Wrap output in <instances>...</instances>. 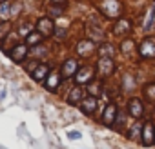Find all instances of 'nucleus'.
<instances>
[{"label":"nucleus","instance_id":"17","mask_svg":"<svg viewBox=\"0 0 155 149\" xmlns=\"http://www.w3.org/2000/svg\"><path fill=\"white\" fill-rule=\"evenodd\" d=\"M46 74H49V65H48V64H38L37 69L31 73V78L37 80V82H40V80H44Z\"/></svg>","mask_w":155,"mask_h":149},{"label":"nucleus","instance_id":"20","mask_svg":"<svg viewBox=\"0 0 155 149\" xmlns=\"http://www.w3.org/2000/svg\"><path fill=\"white\" fill-rule=\"evenodd\" d=\"M9 18H13L11 15V2L8 0V2H0V20L8 22Z\"/></svg>","mask_w":155,"mask_h":149},{"label":"nucleus","instance_id":"32","mask_svg":"<svg viewBox=\"0 0 155 149\" xmlns=\"http://www.w3.org/2000/svg\"><path fill=\"white\" fill-rule=\"evenodd\" d=\"M64 36H66V31L64 29H55V38L57 40H62Z\"/></svg>","mask_w":155,"mask_h":149},{"label":"nucleus","instance_id":"2","mask_svg":"<svg viewBox=\"0 0 155 149\" xmlns=\"http://www.w3.org/2000/svg\"><path fill=\"white\" fill-rule=\"evenodd\" d=\"M97 47H99V46H97L93 40L84 38V40H81L79 44H77L75 51H77V55H79L81 58H90V56H93V55L97 53Z\"/></svg>","mask_w":155,"mask_h":149},{"label":"nucleus","instance_id":"18","mask_svg":"<svg viewBox=\"0 0 155 149\" xmlns=\"http://www.w3.org/2000/svg\"><path fill=\"white\" fill-rule=\"evenodd\" d=\"M120 53H122V55H126V56L135 55V53H137V46H135V42H133L131 38L122 40V44H120Z\"/></svg>","mask_w":155,"mask_h":149},{"label":"nucleus","instance_id":"21","mask_svg":"<svg viewBox=\"0 0 155 149\" xmlns=\"http://www.w3.org/2000/svg\"><path fill=\"white\" fill-rule=\"evenodd\" d=\"M33 31H35V24H31V22H24L18 26V36H22V38H28Z\"/></svg>","mask_w":155,"mask_h":149},{"label":"nucleus","instance_id":"33","mask_svg":"<svg viewBox=\"0 0 155 149\" xmlns=\"http://www.w3.org/2000/svg\"><path fill=\"white\" fill-rule=\"evenodd\" d=\"M68 136H69L71 140H77V138H81V133H79V131H71V133H68Z\"/></svg>","mask_w":155,"mask_h":149},{"label":"nucleus","instance_id":"3","mask_svg":"<svg viewBox=\"0 0 155 149\" xmlns=\"http://www.w3.org/2000/svg\"><path fill=\"white\" fill-rule=\"evenodd\" d=\"M137 53L140 58H155V38H146L139 44Z\"/></svg>","mask_w":155,"mask_h":149},{"label":"nucleus","instance_id":"24","mask_svg":"<svg viewBox=\"0 0 155 149\" xmlns=\"http://www.w3.org/2000/svg\"><path fill=\"white\" fill-rule=\"evenodd\" d=\"M155 26V8H151L146 15V22H144V31H151V27Z\"/></svg>","mask_w":155,"mask_h":149},{"label":"nucleus","instance_id":"16","mask_svg":"<svg viewBox=\"0 0 155 149\" xmlns=\"http://www.w3.org/2000/svg\"><path fill=\"white\" fill-rule=\"evenodd\" d=\"M97 55H99V58H113L115 47H113L111 44L104 42V44H101V46L97 47Z\"/></svg>","mask_w":155,"mask_h":149},{"label":"nucleus","instance_id":"11","mask_svg":"<svg viewBox=\"0 0 155 149\" xmlns=\"http://www.w3.org/2000/svg\"><path fill=\"white\" fill-rule=\"evenodd\" d=\"M86 89L82 87V86H75L73 89H71V93L68 95V104H71V106H75V104H81L86 97Z\"/></svg>","mask_w":155,"mask_h":149},{"label":"nucleus","instance_id":"12","mask_svg":"<svg viewBox=\"0 0 155 149\" xmlns=\"http://www.w3.org/2000/svg\"><path fill=\"white\" fill-rule=\"evenodd\" d=\"M128 111H130V115H131L133 118H140L142 113H144V104H142V100H140V98H131L130 104H128Z\"/></svg>","mask_w":155,"mask_h":149},{"label":"nucleus","instance_id":"27","mask_svg":"<svg viewBox=\"0 0 155 149\" xmlns=\"http://www.w3.org/2000/svg\"><path fill=\"white\" fill-rule=\"evenodd\" d=\"M9 31H11V24L9 22H2V24H0V42L9 35Z\"/></svg>","mask_w":155,"mask_h":149},{"label":"nucleus","instance_id":"10","mask_svg":"<svg viewBox=\"0 0 155 149\" xmlns=\"http://www.w3.org/2000/svg\"><path fill=\"white\" fill-rule=\"evenodd\" d=\"M142 144L144 145H151L153 144V140H155V125L148 120L144 125H142Z\"/></svg>","mask_w":155,"mask_h":149},{"label":"nucleus","instance_id":"23","mask_svg":"<svg viewBox=\"0 0 155 149\" xmlns=\"http://www.w3.org/2000/svg\"><path fill=\"white\" fill-rule=\"evenodd\" d=\"M86 93L90 95V97H99L101 93H102V84L101 82H90L88 84V89H86Z\"/></svg>","mask_w":155,"mask_h":149},{"label":"nucleus","instance_id":"6","mask_svg":"<svg viewBox=\"0 0 155 149\" xmlns=\"http://www.w3.org/2000/svg\"><path fill=\"white\" fill-rule=\"evenodd\" d=\"M93 74H95V69H93L91 65H82V67H79V71H77V74H75L77 86H82V84H86V82H91Z\"/></svg>","mask_w":155,"mask_h":149},{"label":"nucleus","instance_id":"1","mask_svg":"<svg viewBox=\"0 0 155 149\" xmlns=\"http://www.w3.org/2000/svg\"><path fill=\"white\" fill-rule=\"evenodd\" d=\"M99 9L108 20H119L122 17V11H124V8L119 0H102L99 4Z\"/></svg>","mask_w":155,"mask_h":149},{"label":"nucleus","instance_id":"25","mask_svg":"<svg viewBox=\"0 0 155 149\" xmlns=\"http://www.w3.org/2000/svg\"><path fill=\"white\" fill-rule=\"evenodd\" d=\"M140 136H142V125L137 122V124H135V125L130 129V135H128V138H130V140H139Z\"/></svg>","mask_w":155,"mask_h":149},{"label":"nucleus","instance_id":"4","mask_svg":"<svg viewBox=\"0 0 155 149\" xmlns=\"http://www.w3.org/2000/svg\"><path fill=\"white\" fill-rule=\"evenodd\" d=\"M113 71H115L113 58H99L97 60V73H99V77H102V78L111 77Z\"/></svg>","mask_w":155,"mask_h":149},{"label":"nucleus","instance_id":"5","mask_svg":"<svg viewBox=\"0 0 155 149\" xmlns=\"http://www.w3.org/2000/svg\"><path fill=\"white\" fill-rule=\"evenodd\" d=\"M77 71H79V60L77 58H66L62 67H60V74L64 78H73Z\"/></svg>","mask_w":155,"mask_h":149},{"label":"nucleus","instance_id":"13","mask_svg":"<svg viewBox=\"0 0 155 149\" xmlns=\"http://www.w3.org/2000/svg\"><path fill=\"white\" fill-rule=\"evenodd\" d=\"M131 31V22L128 20V18H119L117 22H115V26H113V35H128Z\"/></svg>","mask_w":155,"mask_h":149},{"label":"nucleus","instance_id":"34","mask_svg":"<svg viewBox=\"0 0 155 149\" xmlns=\"http://www.w3.org/2000/svg\"><path fill=\"white\" fill-rule=\"evenodd\" d=\"M0 2H8V0H0Z\"/></svg>","mask_w":155,"mask_h":149},{"label":"nucleus","instance_id":"31","mask_svg":"<svg viewBox=\"0 0 155 149\" xmlns=\"http://www.w3.org/2000/svg\"><path fill=\"white\" fill-rule=\"evenodd\" d=\"M20 9H22V4H20V2H11V15H13V17H17Z\"/></svg>","mask_w":155,"mask_h":149},{"label":"nucleus","instance_id":"14","mask_svg":"<svg viewBox=\"0 0 155 149\" xmlns=\"http://www.w3.org/2000/svg\"><path fill=\"white\" fill-rule=\"evenodd\" d=\"M99 107V100L97 97H86L82 102H81V109L86 113V115H93Z\"/></svg>","mask_w":155,"mask_h":149},{"label":"nucleus","instance_id":"29","mask_svg":"<svg viewBox=\"0 0 155 149\" xmlns=\"http://www.w3.org/2000/svg\"><path fill=\"white\" fill-rule=\"evenodd\" d=\"M31 53H33V55L37 56V60H38V56H44V55L48 53V49H46L44 46H40V44H38L37 47H33V49H31Z\"/></svg>","mask_w":155,"mask_h":149},{"label":"nucleus","instance_id":"30","mask_svg":"<svg viewBox=\"0 0 155 149\" xmlns=\"http://www.w3.org/2000/svg\"><path fill=\"white\" fill-rule=\"evenodd\" d=\"M51 6L60 8V9H66L68 8V0H51Z\"/></svg>","mask_w":155,"mask_h":149},{"label":"nucleus","instance_id":"15","mask_svg":"<svg viewBox=\"0 0 155 149\" xmlns=\"http://www.w3.org/2000/svg\"><path fill=\"white\" fill-rule=\"evenodd\" d=\"M88 35H90V40H93L95 44L104 40V31L101 29V26H99V24H95V26H93V24H90V26H88Z\"/></svg>","mask_w":155,"mask_h":149},{"label":"nucleus","instance_id":"26","mask_svg":"<svg viewBox=\"0 0 155 149\" xmlns=\"http://www.w3.org/2000/svg\"><path fill=\"white\" fill-rule=\"evenodd\" d=\"M122 89L124 91H133L135 89V80L131 74H124V78H122Z\"/></svg>","mask_w":155,"mask_h":149},{"label":"nucleus","instance_id":"28","mask_svg":"<svg viewBox=\"0 0 155 149\" xmlns=\"http://www.w3.org/2000/svg\"><path fill=\"white\" fill-rule=\"evenodd\" d=\"M144 95H146L148 100L155 102V84H148V86L144 87Z\"/></svg>","mask_w":155,"mask_h":149},{"label":"nucleus","instance_id":"22","mask_svg":"<svg viewBox=\"0 0 155 149\" xmlns=\"http://www.w3.org/2000/svg\"><path fill=\"white\" fill-rule=\"evenodd\" d=\"M44 38H46V36H44L40 31H37V29H35V31L26 38V42H28V46H37V44H42V40H44Z\"/></svg>","mask_w":155,"mask_h":149},{"label":"nucleus","instance_id":"7","mask_svg":"<svg viewBox=\"0 0 155 149\" xmlns=\"http://www.w3.org/2000/svg\"><path fill=\"white\" fill-rule=\"evenodd\" d=\"M35 29L40 31L44 36H51V35H55V24H53V20H51L49 17H42V18H38Z\"/></svg>","mask_w":155,"mask_h":149},{"label":"nucleus","instance_id":"8","mask_svg":"<svg viewBox=\"0 0 155 149\" xmlns=\"http://www.w3.org/2000/svg\"><path fill=\"white\" fill-rule=\"evenodd\" d=\"M8 55L11 56V60H15V62H22L24 58H26V55H28V46L26 44H15L9 51H8Z\"/></svg>","mask_w":155,"mask_h":149},{"label":"nucleus","instance_id":"19","mask_svg":"<svg viewBox=\"0 0 155 149\" xmlns=\"http://www.w3.org/2000/svg\"><path fill=\"white\" fill-rule=\"evenodd\" d=\"M58 84H60V77H58V73L51 71V73L48 74V80H46V89H48V91H57Z\"/></svg>","mask_w":155,"mask_h":149},{"label":"nucleus","instance_id":"9","mask_svg":"<svg viewBox=\"0 0 155 149\" xmlns=\"http://www.w3.org/2000/svg\"><path fill=\"white\" fill-rule=\"evenodd\" d=\"M117 106L113 104V102H110L108 106H106V109H104V115H102V124L104 125H113L115 124V120H117Z\"/></svg>","mask_w":155,"mask_h":149}]
</instances>
